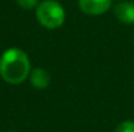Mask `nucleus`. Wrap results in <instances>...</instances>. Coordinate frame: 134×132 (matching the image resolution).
Returning <instances> with one entry per match:
<instances>
[{
	"mask_svg": "<svg viewBox=\"0 0 134 132\" xmlns=\"http://www.w3.org/2000/svg\"><path fill=\"white\" fill-rule=\"evenodd\" d=\"M38 22L48 30L59 29L65 22V9L57 0H43L35 8Z\"/></svg>",
	"mask_w": 134,
	"mask_h": 132,
	"instance_id": "obj_2",
	"label": "nucleus"
},
{
	"mask_svg": "<svg viewBox=\"0 0 134 132\" xmlns=\"http://www.w3.org/2000/svg\"><path fill=\"white\" fill-rule=\"evenodd\" d=\"M31 71L27 54L20 48H8L0 56V77L9 84H21Z\"/></svg>",
	"mask_w": 134,
	"mask_h": 132,
	"instance_id": "obj_1",
	"label": "nucleus"
},
{
	"mask_svg": "<svg viewBox=\"0 0 134 132\" xmlns=\"http://www.w3.org/2000/svg\"><path fill=\"white\" fill-rule=\"evenodd\" d=\"M16 3H17L18 7H21L22 9L30 10V9L37 8L41 1H39V0H16Z\"/></svg>",
	"mask_w": 134,
	"mask_h": 132,
	"instance_id": "obj_7",
	"label": "nucleus"
},
{
	"mask_svg": "<svg viewBox=\"0 0 134 132\" xmlns=\"http://www.w3.org/2000/svg\"><path fill=\"white\" fill-rule=\"evenodd\" d=\"M113 13L115 17L125 23V25H133L134 23V3L129 0H124L120 1L115 5L113 8Z\"/></svg>",
	"mask_w": 134,
	"mask_h": 132,
	"instance_id": "obj_4",
	"label": "nucleus"
},
{
	"mask_svg": "<svg viewBox=\"0 0 134 132\" xmlns=\"http://www.w3.org/2000/svg\"><path fill=\"white\" fill-rule=\"evenodd\" d=\"M115 132H134V121H132V119L122 121L116 127Z\"/></svg>",
	"mask_w": 134,
	"mask_h": 132,
	"instance_id": "obj_6",
	"label": "nucleus"
},
{
	"mask_svg": "<svg viewBox=\"0 0 134 132\" xmlns=\"http://www.w3.org/2000/svg\"><path fill=\"white\" fill-rule=\"evenodd\" d=\"M113 0H78L80 9L89 16H102L112 7Z\"/></svg>",
	"mask_w": 134,
	"mask_h": 132,
	"instance_id": "obj_3",
	"label": "nucleus"
},
{
	"mask_svg": "<svg viewBox=\"0 0 134 132\" xmlns=\"http://www.w3.org/2000/svg\"><path fill=\"white\" fill-rule=\"evenodd\" d=\"M8 132H16V131H8Z\"/></svg>",
	"mask_w": 134,
	"mask_h": 132,
	"instance_id": "obj_8",
	"label": "nucleus"
},
{
	"mask_svg": "<svg viewBox=\"0 0 134 132\" xmlns=\"http://www.w3.org/2000/svg\"><path fill=\"white\" fill-rule=\"evenodd\" d=\"M29 80L30 84L37 89H44L49 86L51 83V75L48 74V71L42 69V67H35L30 71L29 75Z\"/></svg>",
	"mask_w": 134,
	"mask_h": 132,
	"instance_id": "obj_5",
	"label": "nucleus"
}]
</instances>
